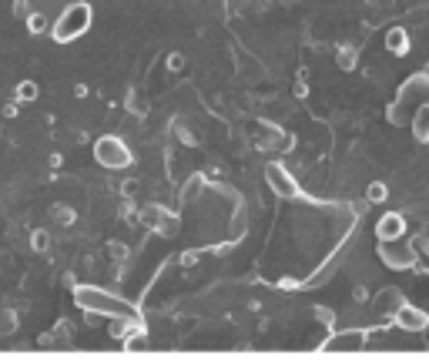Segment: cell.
<instances>
[{"instance_id": "cell-1", "label": "cell", "mask_w": 429, "mask_h": 362, "mask_svg": "<svg viewBox=\"0 0 429 362\" xmlns=\"http://www.w3.org/2000/svg\"><path fill=\"white\" fill-rule=\"evenodd\" d=\"M74 302L84 308V312H97V315H121V319H134V322H141V315H138V308L128 305L124 299H118L111 292H104V288H94V286H81L74 288Z\"/></svg>"}, {"instance_id": "cell-2", "label": "cell", "mask_w": 429, "mask_h": 362, "mask_svg": "<svg viewBox=\"0 0 429 362\" xmlns=\"http://www.w3.org/2000/svg\"><path fill=\"white\" fill-rule=\"evenodd\" d=\"M88 27H91V3H71V7L57 17V24L51 27V34H54L57 44H67V40L81 38Z\"/></svg>"}, {"instance_id": "cell-3", "label": "cell", "mask_w": 429, "mask_h": 362, "mask_svg": "<svg viewBox=\"0 0 429 362\" xmlns=\"http://www.w3.org/2000/svg\"><path fill=\"white\" fill-rule=\"evenodd\" d=\"M379 258L396 272H406V268H416L419 248L406 242V235H399V238H389V242H379Z\"/></svg>"}, {"instance_id": "cell-4", "label": "cell", "mask_w": 429, "mask_h": 362, "mask_svg": "<svg viewBox=\"0 0 429 362\" xmlns=\"http://www.w3.org/2000/svg\"><path fill=\"white\" fill-rule=\"evenodd\" d=\"M94 158H97V165H104V168H128L131 165V148L121 141V138L104 134V138L94 141Z\"/></svg>"}, {"instance_id": "cell-5", "label": "cell", "mask_w": 429, "mask_h": 362, "mask_svg": "<svg viewBox=\"0 0 429 362\" xmlns=\"http://www.w3.org/2000/svg\"><path fill=\"white\" fill-rule=\"evenodd\" d=\"M265 181H268V188L275 191L279 198H285V201H296V198H302L299 181L289 174V168H285L282 161H268V165H265Z\"/></svg>"}, {"instance_id": "cell-6", "label": "cell", "mask_w": 429, "mask_h": 362, "mask_svg": "<svg viewBox=\"0 0 429 362\" xmlns=\"http://www.w3.org/2000/svg\"><path fill=\"white\" fill-rule=\"evenodd\" d=\"M369 343V332L366 329H346V332H336V336H329L322 349L325 352H362Z\"/></svg>"}, {"instance_id": "cell-7", "label": "cell", "mask_w": 429, "mask_h": 362, "mask_svg": "<svg viewBox=\"0 0 429 362\" xmlns=\"http://www.w3.org/2000/svg\"><path fill=\"white\" fill-rule=\"evenodd\" d=\"M406 108H416V104H426L429 101V74H412L403 88H399V97Z\"/></svg>"}, {"instance_id": "cell-8", "label": "cell", "mask_w": 429, "mask_h": 362, "mask_svg": "<svg viewBox=\"0 0 429 362\" xmlns=\"http://www.w3.org/2000/svg\"><path fill=\"white\" fill-rule=\"evenodd\" d=\"M392 322L399 325V329H406V332H423L429 325V315L423 312V308H416V305H399V312L392 315Z\"/></svg>"}, {"instance_id": "cell-9", "label": "cell", "mask_w": 429, "mask_h": 362, "mask_svg": "<svg viewBox=\"0 0 429 362\" xmlns=\"http://www.w3.org/2000/svg\"><path fill=\"white\" fill-rule=\"evenodd\" d=\"M399 235H406V215L403 211H386L375 222V238L379 242H389V238H399Z\"/></svg>"}, {"instance_id": "cell-10", "label": "cell", "mask_w": 429, "mask_h": 362, "mask_svg": "<svg viewBox=\"0 0 429 362\" xmlns=\"http://www.w3.org/2000/svg\"><path fill=\"white\" fill-rule=\"evenodd\" d=\"M399 305H406V295L399 292V288H382L379 295H375V302H373V308H375V315H382V319H392L396 312H399Z\"/></svg>"}, {"instance_id": "cell-11", "label": "cell", "mask_w": 429, "mask_h": 362, "mask_svg": "<svg viewBox=\"0 0 429 362\" xmlns=\"http://www.w3.org/2000/svg\"><path fill=\"white\" fill-rule=\"evenodd\" d=\"M410 47H412V40H410V31H406V27H389V31H386V51H389L392 58H406Z\"/></svg>"}, {"instance_id": "cell-12", "label": "cell", "mask_w": 429, "mask_h": 362, "mask_svg": "<svg viewBox=\"0 0 429 362\" xmlns=\"http://www.w3.org/2000/svg\"><path fill=\"white\" fill-rule=\"evenodd\" d=\"M410 128H412V134H416V141H429V101L412 108Z\"/></svg>"}, {"instance_id": "cell-13", "label": "cell", "mask_w": 429, "mask_h": 362, "mask_svg": "<svg viewBox=\"0 0 429 362\" xmlns=\"http://www.w3.org/2000/svg\"><path fill=\"white\" fill-rule=\"evenodd\" d=\"M124 349H128V352H145V349H148V332H145V325H134L128 336H124Z\"/></svg>"}, {"instance_id": "cell-14", "label": "cell", "mask_w": 429, "mask_h": 362, "mask_svg": "<svg viewBox=\"0 0 429 362\" xmlns=\"http://www.w3.org/2000/svg\"><path fill=\"white\" fill-rule=\"evenodd\" d=\"M178 225H181V222H178V215H171V211H165V208H161V215H158V222H154L151 229L158 231V235H175V231H178Z\"/></svg>"}, {"instance_id": "cell-15", "label": "cell", "mask_w": 429, "mask_h": 362, "mask_svg": "<svg viewBox=\"0 0 429 362\" xmlns=\"http://www.w3.org/2000/svg\"><path fill=\"white\" fill-rule=\"evenodd\" d=\"M410 117H412V108H406L403 101H396V104L389 108V121L396 124V128H403V124H406Z\"/></svg>"}, {"instance_id": "cell-16", "label": "cell", "mask_w": 429, "mask_h": 362, "mask_svg": "<svg viewBox=\"0 0 429 362\" xmlns=\"http://www.w3.org/2000/svg\"><path fill=\"white\" fill-rule=\"evenodd\" d=\"M355 47H339V54H336V64H339V71H353L355 67Z\"/></svg>"}, {"instance_id": "cell-17", "label": "cell", "mask_w": 429, "mask_h": 362, "mask_svg": "<svg viewBox=\"0 0 429 362\" xmlns=\"http://www.w3.org/2000/svg\"><path fill=\"white\" fill-rule=\"evenodd\" d=\"M27 27H31V34H44V31H51V20L44 14H27Z\"/></svg>"}, {"instance_id": "cell-18", "label": "cell", "mask_w": 429, "mask_h": 362, "mask_svg": "<svg viewBox=\"0 0 429 362\" xmlns=\"http://www.w3.org/2000/svg\"><path fill=\"white\" fill-rule=\"evenodd\" d=\"M17 101H34V97H38V84H34V81H24V84H17Z\"/></svg>"}, {"instance_id": "cell-19", "label": "cell", "mask_w": 429, "mask_h": 362, "mask_svg": "<svg viewBox=\"0 0 429 362\" xmlns=\"http://www.w3.org/2000/svg\"><path fill=\"white\" fill-rule=\"evenodd\" d=\"M386 195H389V188H386L382 181H373V185H369V191H366V198H369V201H386Z\"/></svg>"}, {"instance_id": "cell-20", "label": "cell", "mask_w": 429, "mask_h": 362, "mask_svg": "<svg viewBox=\"0 0 429 362\" xmlns=\"http://www.w3.org/2000/svg\"><path fill=\"white\" fill-rule=\"evenodd\" d=\"M54 222H60V225H71L74 222V208H67V205H54Z\"/></svg>"}, {"instance_id": "cell-21", "label": "cell", "mask_w": 429, "mask_h": 362, "mask_svg": "<svg viewBox=\"0 0 429 362\" xmlns=\"http://www.w3.org/2000/svg\"><path fill=\"white\" fill-rule=\"evenodd\" d=\"M31 245L38 248V252H47V245H51V235L47 231H34V242Z\"/></svg>"}, {"instance_id": "cell-22", "label": "cell", "mask_w": 429, "mask_h": 362, "mask_svg": "<svg viewBox=\"0 0 429 362\" xmlns=\"http://www.w3.org/2000/svg\"><path fill=\"white\" fill-rule=\"evenodd\" d=\"M316 319H322L325 325H332V319H336V315H332V308H322V305H316Z\"/></svg>"}, {"instance_id": "cell-23", "label": "cell", "mask_w": 429, "mask_h": 362, "mask_svg": "<svg viewBox=\"0 0 429 362\" xmlns=\"http://www.w3.org/2000/svg\"><path fill=\"white\" fill-rule=\"evenodd\" d=\"M128 104H131V111H134V115H145V111H148V108H145V101H141L138 94H131Z\"/></svg>"}, {"instance_id": "cell-24", "label": "cell", "mask_w": 429, "mask_h": 362, "mask_svg": "<svg viewBox=\"0 0 429 362\" xmlns=\"http://www.w3.org/2000/svg\"><path fill=\"white\" fill-rule=\"evenodd\" d=\"M168 67H171V71H181V67H185V58H181V54H171Z\"/></svg>"}, {"instance_id": "cell-25", "label": "cell", "mask_w": 429, "mask_h": 362, "mask_svg": "<svg viewBox=\"0 0 429 362\" xmlns=\"http://www.w3.org/2000/svg\"><path fill=\"white\" fill-rule=\"evenodd\" d=\"M14 14H27V0H17V3H14Z\"/></svg>"}, {"instance_id": "cell-26", "label": "cell", "mask_w": 429, "mask_h": 362, "mask_svg": "<svg viewBox=\"0 0 429 362\" xmlns=\"http://www.w3.org/2000/svg\"><path fill=\"white\" fill-rule=\"evenodd\" d=\"M423 242H426V248H429V225H426V231H423Z\"/></svg>"}]
</instances>
